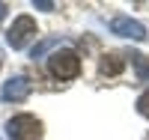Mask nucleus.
<instances>
[{
  "label": "nucleus",
  "mask_w": 149,
  "mask_h": 140,
  "mask_svg": "<svg viewBox=\"0 0 149 140\" xmlns=\"http://www.w3.org/2000/svg\"><path fill=\"white\" fill-rule=\"evenodd\" d=\"M48 72L60 81H72L81 75V57L74 51H57V54L48 57Z\"/></svg>",
  "instance_id": "obj_1"
},
{
  "label": "nucleus",
  "mask_w": 149,
  "mask_h": 140,
  "mask_svg": "<svg viewBox=\"0 0 149 140\" xmlns=\"http://www.w3.org/2000/svg\"><path fill=\"white\" fill-rule=\"evenodd\" d=\"M9 140H42V122L30 113H18L6 122Z\"/></svg>",
  "instance_id": "obj_2"
},
{
  "label": "nucleus",
  "mask_w": 149,
  "mask_h": 140,
  "mask_svg": "<svg viewBox=\"0 0 149 140\" xmlns=\"http://www.w3.org/2000/svg\"><path fill=\"white\" fill-rule=\"evenodd\" d=\"M30 36H36V21L30 15H18L12 21V27L6 30V45L18 51V48H24V42H27Z\"/></svg>",
  "instance_id": "obj_3"
},
{
  "label": "nucleus",
  "mask_w": 149,
  "mask_h": 140,
  "mask_svg": "<svg viewBox=\"0 0 149 140\" xmlns=\"http://www.w3.org/2000/svg\"><path fill=\"white\" fill-rule=\"evenodd\" d=\"M110 33L122 36V39H131V42H143L146 39V27L140 21L128 18V15H116L113 21H110Z\"/></svg>",
  "instance_id": "obj_4"
},
{
  "label": "nucleus",
  "mask_w": 149,
  "mask_h": 140,
  "mask_svg": "<svg viewBox=\"0 0 149 140\" xmlns=\"http://www.w3.org/2000/svg\"><path fill=\"white\" fill-rule=\"evenodd\" d=\"M30 81L24 78V75H15V78H9L3 84V90H0V95H3V101H24L30 95Z\"/></svg>",
  "instance_id": "obj_5"
},
{
  "label": "nucleus",
  "mask_w": 149,
  "mask_h": 140,
  "mask_svg": "<svg viewBox=\"0 0 149 140\" xmlns=\"http://www.w3.org/2000/svg\"><path fill=\"white\" fill-rule=\"evenodd\" d=\"M122 69H125V60L116 57V54H104L102 63H98V72L107 75V78H113V75H122Z\"/></svg>",
  "instance_id": "obj_6"
},
{
  "label": "nucleus",
  "mask_w": 149,
  "mask_h": 140,
  "mask_svg": "<svg viewBox=\"0 0 149 140\" xmlns=\"http://www.w3.org/2000/svg\"><path fill=\"white\" fill-rule=\"evenodd\" d=\"M57 45H60V36H51V39H42L39 45H36V48L30 51V57H33V60H39V57H45L48 51H51V48H57Z\"/></svg>",
  "instance_id": "obj_7"
},
{
  "label": "nucleus",
  "mask_w": 149,
  "mask_h": 140,
  "mask_svg": "<svg viewBox=\"0 0 149 140\" xmlns=\"http://www.w3.org/2000/svg\"><path fill=\"white\" fill-rule=\"evenodd\" d=\"M131 66H134V72H137L140 81H149V57L134 54V57H131Z\"/></svg>",
  "instance_id": "obj_8"
},
{
  "label": "nucleus",
  "mask_w": 149,
  "mask_h": 140,
  "mask_svg": "<svg viewBox=\"0 0 149 140\" xmlns=\"http://www.w3.org/2000/svg\"><path fill=\"white\" fill-rule=\"evenodd\" d=\"M137 113L149 119V90H146V93H143V95L137 98Z\"/></svg>",
  "instance_id": "obj_9"
},
{
  "label": "nucleus",
  "mask_w": 149,
  "mask_h": 140,
  "mask_svg": "<svg viewBox=\"0 0 149 140\" xmlns=\"http://www.w3.org/2000/svg\"><path fill=\"white\" fill-rule=\"evenodd\" d=\"M33 6H36V9H42V12H51V9H54L51 0H33Z\"/></svg>",
  "instance_id": "obj_10"
},
{
  "label": "nucleus",
  "mask_w": 149,
  "mask_h": 140,
  "mask_svg": "<svg viewBox=\"0 0 149 140\" xmlns=\"http://www.w3.org/2000/svg\"><path fill=\"white\" fill-rule=\"evenodd\" d=\"M6 12H9V6H6V3H0V21L6 18Z\"/></svg>",
  "instance_id": "obj_11"
}]
</instances>
